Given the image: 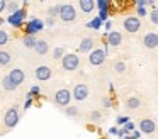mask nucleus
I'll return each mask as SVG.
<instances>
[{"mask_svg": "<svg viewBox=\"0 0 158 139\" xmlns=\"http://www.w3.org/2000/svg\"><path fill=\"white\" fill-rule=\"evenodd\" d=\"M19 119H21V115H19V107L17 105H14V107H10L7 112H5L4 115V124L7 129H14L15 125L19 124Z\"/></svg>", "mask_w": 158, "mask_h": 139, "instance_id": "1", "label": "nucleus"}, {"mask_svg": "<svg viewBox=\"0 0 158 139\" xmlns=\"http://www.w3.org/2000/svg\"><path fill=\"white\" fill-rule=\"evenodd\" d=\"M61 66H63V70H66V71H75L77 68L80 66V58H78V54H75V53L63 54V58H61Z\"/></svg>", "mask_w": 158, "mask_h": 139, "instance_id": "2", "label": "nucleus"}, {"mask_svg": "<svg viewBox=\"0 0 158 139\" xmlns=\"http://www.w3.org/2000/svg\"><path fill=\"white\" fill-rule=\"evenodd\" d=\"M60 19L63 20V22H73V20L77 19V10L73 5H70V3H65V5H60Z\"/></svg>", "mask_w": 158, "mask_h": 139, "instance_id": "3", "label": "nucleus"}, {"mask_svg": "<svg viewBox=\"0 0 158 139\" xmlns=\"http://www.w3.org/2000/svg\"><path fill=\"white\" fill-rule=\"evenodd\" d=\"M26 15H27L26 9H17L14 14H10V15L7 17V22L14 27H22V24H24V20H26Z\"/></svg>", "mask_w": 158, "mask_h": 139, "instance_id": "4", "label": "nucleus"}, {"mask_svg": "<svg viewBox=\"0 0 158 139\" xmlns=\"http://www.w3.org/2000/svg\"><path fill=\"white\" fill-rule=\"evenodd\" d=\"M70 100H72V92L66 90V88H61L55 93V104L60 105V107H66L70 105Z\"/></svg>", "mask_w": 158, "mask_h": 139, "instance_id": "5", "label": "nucleus"}, {"mask_svg": "<svg viewBox=\"0 0 158 139\" xmlns=\"http://www.w3.org/2000/svg\"><path fill=\"white\" fill-rule=\"evenodd\" d=\"M106 56H107V53L104 49H92L89 54V63L92 66H100L106 61Z\"/></svg>", "mask_w": 158, "mask_h": 139, "instance_id": "6", "label": "nucleus"}, {"mask_svg": "<svg viewBox=\"0 0 158 139\" xmlns=\"http://www.w3.org/2000/svg\"><path fill=\"white\" fill-rule=\"evenodd\" d=\"M123 27L127 31V32L134 34V32H138V31H139V27H141V20L138 19V17H134V15L126 17V19L123 20Z\"/></svg>", "mask_w": 158, "mask_h": 139, "instance_id": "7", "label": "nucleus"}, {"mask_svg": "<svg viewBox=\"0 0 158 139\" xmlns=\"http://www.w3.org/2000/svg\"><path fill=\"white\" fill-rule=\"evenodd\" d=\"M72 97L75 98L77 102L85 100V98L89 97V87H87V85H83V83L75 85V88H73V92H72Z\"/></svg>", "mask_w": 158, "mask_h": 139, "instance_id": "8", "label": "nucleus"}, {"mask_svg": "<svg viewBox=\"0 0 158 139\" xmlns=\"http://www.w3.org/2000/svg\"><path fill=\"white\" fill-rule=\"evenodd\" d=\"M43 27H44V22L41 19H31L26 24V34H34L36 36V32L43 31Z\"/></svg>", "mask_w": 158, "mask_h": 139, "instance_id": "9", "label": "nucleus"}, {"mask_svg": "<svg viewBox=\"0 0 158 139\" xmlns=\"http://www.w3.org/2000/svg\"><path fill=\"white\" fill-rule=\"evenodd\" d=\"M143 46L148 47V49H155V47H158V34L156 32H148L143 36Z\"/></svg>", "mask_w": 158, "mask_h": 139, "instance_id": "10", "label": "nucleus"}, {"mask_svg": "<svg viewBox=\"0 0 158 139\" xmlns=\"http://www.w3.org/2000/svg\"><path fill=\"white\" fill-rule=\"evenodd\" d=\"M34 75H36V78H38L39 81H48L49 78H51L53 73H51V68H49V66H46V64H41V66L36 68Z\"/></svg>", "mask_w": 158, "mask_h": 139, "instance_id": "11", "label": "nucleus"}, {"mask_svg": "<svg viewBox=\"0 0 158 139\" xmlns=\"http://www.w3.org/2000/svg\"><path fill=\"white\" fill-rule=\"evenodd\" d=\"M106 43L109 46H121V43H123V34L117 32V31H109L106 36Z\"/></svg>", "mask_w": 158, "mask_h": 139, "instance_id": "12", "label": "nucleus"}, {"mask_svg": "<svg viewBox=\"0 0 158 139\" xmlns=\"http://www.w3.org/2000/svg\"><path fill=\"white\" fill-rule=\"evenodd\" d=\"M156 131V124L151 119H141L139 121V132H144V134H151V132Z\"/></svg>", "mask_w": 158, "mask_h": 139, "instance_id": "13", "label": "nucleus"}, {"mask_svg": "<svg viewBox=\"0 0 158 139\" xmlns=\"http://www.w3.org/2000/svg\"><path fill=\"white\" fill-rule=\"evenodd\" d=\"M9 76H10V80L14 81L17 87H19V85H22V83H24V80H26V75H24V71H22L21 68H14V70L9 73Z\"/></svg>", "mask_w": 158, "mask_h": 139, "instance_id": "14", "label": "nucleus"}, {"mask_svg": "<svg viewBox=\"0 0 158 139\" xmlns=\"http://www.w3.org/2000/svg\"><path fill=\"white\" fill-rule=\"evenodd\" d=\"M92 49H94V39L92 37H83L78 46V51L80 53H90Z\"/></svg>", "mask_w": 158, "mask_h": 139, "instance_id": "15", "label": "nucleus"}, {"mask_svg": "<svg viewBox=\"0 0 158 139\" xmlns=\"http://www.w3.org/2000/svg\"><path fill=\"white\" fill-rule=\"evenodd\" d=\"M32 49L36 51V53L38 54H46L49 51V46H48V41H44V39H38L36 41V44H34V47H32Z\"/></svg>", "mask_w": 158, "mask_h": 139, "instance_id": "16", "label": "nucleus"}, {"mask_svg": "<svg viewBox=\"0 0 158 139\" xmlns=\"http://www.w3.org/2000/svg\"><path fill=\"white\" fill-rule=\"evenodd\" d=\"M78 7L82 12L90 14L94 10V7H95V0H78Z\"/></svg>", "mask_w": 158, "mask_h": 139, "instance_id": "17", "label": "nucleus"}, {"mask_svg": "<svg viewBox=\"0 0 158 139\" xmlns=\"http://www.w3.org/2000/svg\"><path fill=\"white\" fill-rule=\"evenodd\" d=\"M2 87H4V90H7V92H14L15 88H17V85L14 83V81L10 80V76H4V80H2Z\"/></svg>", "mask_w": 158, "mask_h": 139, "instance_id": "18", "label": "nucleus"}, {"mask_svg": "<svg viewBox=\"0 0 158 139\" xmlns=\"http://www.w3.org/2000/svg\"><path fill=\"white\" fill-rule=\"evenodd\" d=\"M10 61H12V54L9 51H5V49L0 51V66H7Z\"/></svg>", "mask_w": 158, "mask_h": 139, "instance_id": "19", "label": "nucleus"}, {"mask_svg": "<svg viewBox=\"0 0 158 139\" xmlns=\"http://www.w3.org/2000/svg\"><path fill=\"white\" fill-rule=\"evenodd\" d=\"M36 41H38V39H36L34 34H26V36L22 37V43H24V46L29 47V49H32V47H34Z\"/></svg>", "mask_w": 158, "mask_h": 139, "instance_id": "20", "label": "nucleus"}, {"mask_svg": "<svg viewBox=\"0 0 158 139\" xmlns=\"http://www.w3.org/2000/svg\"><path fill=\"white\" fill-rule=\"evenodd\" d=\"M139 105H141V100L138 97H129L126 100V107L127 108H131V110H134V108H139Z\"/></svg>", "mask_w": 158, "mask_h": 139, "instance_id": "21", "label": "nucleus"}, {"mask_svg": "<svg viewBox=\"0 0 158 139\" xmlns=\"http://www.w3.org/2000/svg\"><path fill=\"white\" fill-rule=\"evenodd\" d=\"M99 19L102 20V22L109 20V5H106V7H102V9H99Z\"/></svg>", "mask_w": 158, "mask_h": 139, "instance_id": "22", "label": "nucleus"}, {"mask_svg": "<svg viewBox=\"0 0 158 139\" xmlns=\"http://www.w3.org/2000/svg\"><path fill=\"white\" fill-rule=\"evenodd\" d=\"M114 71H116L117 75H123L124 71H126V63H124V61H117V63H114Z\"/></svg>", "mask_w": 158, "mask_h": 139, "instance_id": "23", "label": "nucleus"}, {"mask_svg": "<svg viewBox=\"0 0 158 139\" xmlns=\"http://www.w3.org/2000/svg\"><path fill=\"white\" fill-rule=\"evenodd\" d=\"M100 26H102V20H100L99 17H95V19H92L89 24H87V27H90V29H99Z\"/></svg>", "mask_w": 158, "mask_h": 139, "instance_id": "24", "label": "nucleus"}, {"mask_svg": "<svg viewBox=\"0 0 158 139\" xmlns=\"http://www.w3.org/2000/svg\"><path fill=\"white\" fill-rule=\"evenodd\" d=\"M17 9H21L17 2H9L7 5H5V10H7L9 14H14V12H15V10H17Z\"/></svg>", "mask_w": 158, "mask_h": 139, "instance_id": "25", "label": "nucleus"}, {"mask_svg": "<svg viewBox=\"0 0 158 139\" xmlns=\"http://www.w3.org/2000/svg\"><path fill=\"white\" fill-rule=\"evenodd\" d=\"M63 54H65V49H63V47H55V49H53V59H61Z\"/></svg>", "mask_w": 158, "mask_h": 139, "instance_id": "26", "label": "nucleus"}, {"mask_svg": "<svg viewBox=\"0 0 158 139\" xmlns=\"http://www.w3.org/2000/svg\"><path fill=\"white\" fill-rule=\"evenodd\" d=\"M65 112H66L68 117H77V115H78V108H77V107H70V105H66Z\"/></svg>", "mask_w": 158, "mask_h": 139, "instance_id": "27", "label": "nucleus"}, {"mask_svg": "<svg viewBox=\"0 0 158 139\" xmlns=\"http://www.w3.org/2000/svg\"><path fill=\"white\" fill-rule=\"evenodd\" d=\"M9 43V34L5 31H0V46H5Z\"/></svg>", "mask_w": 158, "mask_h": 139, "instance_id": "28", "label": "nucleus"}, {"mask_svg": "<svg viewBox=\"0 0 158 139\" xmlns=\"http://www.w3.org/2000/svg\"><path fill=\"white\" fill-rule=\"evenodd\" d=\"M58 14H60V5L49 7V10H48V17H56Z\"/></svg>", "mask_w": 158, "mask_h": 139, "instance_id": "29", "label": "nucleus"}, {"mask_svg": "<svg viewBox=\"0 0 158 139\" xmlns=\"http://www.w3.org/2000/svg\"><path fill=\"white\" fill-rule=\"evenodd\" d=\"M150 19H151V22H153L155 26H158V9H155V10L150 12Z\"/></svg>", "mask_w": 158, "mask_h": 139, "instance_id": "30", "label": "nucleus"}, {"mask_svg": "<svg viewBox=\"0 0 158 139\" xmlns=\"http://www.w3.org/2000/svg\"><path fill=\"white\" fill-rule=\"evenodd\" d=\"M38 95H39V87H38V85H34V87H31V90H29L27 97H32V98H34V97H38Z\"/></svg>", "mask_w": 158, "mask_h": 139, "instance_id": "31", "label": "nucleus"}, {"mask_svg": "<svg viewBox=\"0 0 158 139\" xmlns=\"http://www.w3.org/2000/svg\"><path fill=\"white\" fill-rule=\"evenodd\" d=\"M124 131L126 132H131V131H134V124L131 121H127L126 124H124Z\"/></svg>", "mask_w": 158, "mask_h": 139, "instance_id": "32", "label": "nucleus"}, {"mask_svg": "<svg viewBox=\"0 0 158 139\" xmlns=\"http://www.w3.org/2000/svg\"><path fill=\"white\" fill-rule=\"evenodd\" d=\"M102 105H104L106 108H110V107H112V102H110V98H109V97L102 98Z\"/></svg>", "mask_w": 158, "mask_h": 139, "instance_id": "33", "label": "nucleus"}, {"mask_svg": "<svg viewBox=\"0 0 158 139\" xmlns=\"http://www.w3.org/2000/svg\"><path fill=\"white\" fill-rule=\"evenodd\" d=\"M95 5L99 7V9H102V7L109 5V0H95Z\"/></svg>", "mask_w": 158, "mask_h": 139, "instance_id": "34", "label": "nucleus"}, {"mask_svg": "<svg viewBox=\"0 0 158 139\" xmlns=\"http://www.w3.org/2000/svg\"><path fill=\"white\" fill-rule=\"evenodd\" d=\"M148 14V10H146V7H138V15H141V17H144Z\"/></svg>", "mask_w": 158, "mask_h": 139, "instance_id": "35", "label": "nucleus"}, {"mask_svg": "<svg viewBox=\"0 0 158 139\" xmlns=\"http://www.w3.org/2000/svg\"><path fill=\"white\" fill-rule=\"evenodd\" d=\"M127 121H129V119H127V117H117V124H119V125H124V124H126V122Z\"/></svg>", "mask_w": 158, "mask_h": 139, "instance_id": "36", "label": "nucleus"}, {"mask_svg": "<svg viewBox=\"0 0 158 139\" xmlns=\"http://www.w3.org/2000/svg\"><path fill=\"white\" fill-rule=\"evenodd\" d=\"M100 119V112L99 110H94L92 112V121H99Z\"/></svg>", "mask_w": 158, "mask_h": 139, "instance_id": "37", "label": "nucleus"}, {"mask_svg": "<svg viewBox=\"0 0 158 139\" xmlns=\"http://www.w3.org/2000/svg\"><path fill=\"white\" fill-rule=\"evenodd\" d=\"M31 105H32V97H27V100L24 104V108H31Z\"/></svg>", "mask_w": 158, "mask_h": 139, "instance_id": "38", "label": "nucleus"}, {"mask_svg": "<svg viewBox=\"0 0 158 139\" xmlns=\"http://www.w3.org/2000/svg\"><path fill=\"white\" fill-rule=\"evenodd\" d=\"M46 24H48L49 27H53L55 26V17H48V19H46Z\"/></svg>", "mask_w": 158, "mask_h": 139, "instance_id": "39", "label": "nucleus"}, {"mask_svg": "<svg viewBox=\"0 0 158 139\" xmlns=\"http://www.w3.org/2000/svg\"><path fill=\"white\" fill-rule=\"evenodd\" d=\"M5 5H7V2H5V0H0V12L5 10Z\"/></svg>", "mask_w": 158, "mask_h": 139, "instance_id": "40", "label": "nucleus"}, {"mask_svg": "<svg viewBox=\"0 0 158 139\" xmlns=\"http://www.w3.org/2000/svg\"><path fill=\"white\" fill-rule=\"evenodd\" d=\"M133 137H134V139H139V137H141V132H139V131H133Z\"/></svg>", "mask_w": 158, "mask_h": 139, "instance_id": "41", "label": "nucleus"}, {"mask_svg": "<svg viewBox=\"0 0 158 139\" xmlns=\"http://www.w3.org/2000/svg\"><path fill=\"white\" fill-rule=\"evenodd\" d=\"M143 2H144V7H146V5H153L155 0H143Z\"/></svg>", "mask_w": 158, "mask_h": 139, "instance_id": "42", "label": "nucleus"}, {"mask_svg": "<svg viewBox=\"0 0 158 139\" xmlns=\"http://www.w3.org/2000/svg\"><path fill=\"white\" fill-rule=\"evenodd\" d=\"M124 134H126V131H124V129H121V131H117V136H119V137H124Z\"/></svg>", "mask_w": 158, "mask_h": 139, "instance_id": "43", "label": "nucleus"}, {"mask_svg": "<svg viewBox=\"0 0 158 139\" xmlns=\"http://www.w3.org/2000/svg\"><path fill=\"white\" fill-rule=\"evenodd\" d=\"M110 27H112V24H110L109 20H106V29H107V31H110Z\"/></svg>", "mask_w": 158, "mask_h": 139, "instance_id": "44", "label": "nucleus"}, {"mask_svg": "<svg viewBox=\"0 0 158 139\" xmlns=\"http://www.w3.org/2000/svg\"><path fill=\"white\" fill-rule=\"evenodd\" d=\"M109 132H110V134H117V129H116V127H110Z\"/></svg>", "mask_w": 158, "mask_h": 139, "instance_id": "45", "label": "nucleus"}]
</instances>
